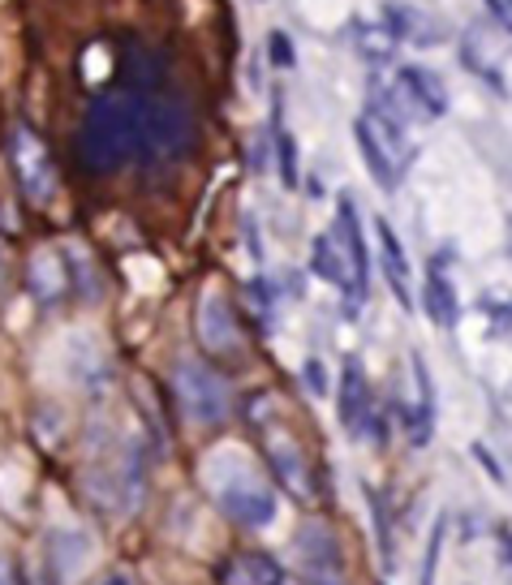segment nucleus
<instances>
[{
    "label": "nucleus",
    "instance_id": "nucleus-1",
    "mask_svg": "<svg viewBox=\"0 0 512 585\" xmlns=\"http://www.w3.org/2000/svg\"><path fill=\"white\" fill-rule=\"evenodd\" d=\"M203 478H207L216 504L228 512L237 525L263 529V525L276 521V509H281V504H276V491L250 469V461H246L241 452H233V447L212 452L207 465H203Z\"/></svg>",
    "mask_w": 512,
    "mask_h": 585
},
{
    "label": "nucleus",
    "instance_id": "nucleus-2",
    "mask_svg": "<svg viewBox=\"0 0 512 585\" xmlns=\"http://www.w3.org/2000/svg\"><path fill=\"white\" fill-rule=\"evenodd\" d=\"M143 146V104L130 99H104L95 104L86 130H82V155L95 172L117 168Z\"/></svg>",
    "mask_w": 512,
    "mask_h": 585
},
{
    "label": "nucleus",
    "instance_id": "nucleus-3",
    "mask_svg": "<svg viewBox=\"0 0 512 585\" xmlns=\"http://www.w3.org/2000/svg\"><path fill=\"white\" fill-rule=\"evenodd\" d=\"M177 401H181L186 418L199 422V427H219L228 418V409H233L228 379L219 374L216 366L199 362V358L177 362Z\"/></svg>",
    "mask_w": 512,
    "mask_h": 585
},
{
    "label": "nucleus",
    "instance_id": "nucleus-4",
    "mask_svg": "<svg viewBox=\"0 0 512 585\" xmlns=\"http://www.w3.org/2000/svg\"><path fill=\"white\" fill-rule=\"evenodd\" d=\"M297 560L310 585H349L345 577V551L328 521H301L297 525Z\"/></svg>",
    "mask_w": 512,
    "mask_h": 585
},
{
    "label": "nucleus",
    "instance_id": "nucleus-5",
    "mask_svg": "<svg viewBox=\"0 0 512 585\" xmlns=\"http://www.w3.org/2000/svg\"><path fill=\"white\" fill-rule=\"evenodd\" d=\"M358 146H362V159L374 177L379 190H392L401 181V168H405V139L396 126H388L379 112H366L358 121Z\"/></svg>",
    "mask_w": 512,
    "mask_h": 585
},
{
    "label": "nucleus",
    "instance_id": "nucleus-6",
    "mask_svg": "<svg viewBox=\"0 0 512 585\" xmlns=\"http://www.w3.org/2000/svg\"><path fill=\"white\" fill-rule=\"evenodd\" d=\"M9 159H13V177L22 186V194L31 203H48L57 190V168L48 146L39 143V134L31 126H13V143H9Z\"/></svg>",
    "mask_w": 512,
    "mask_h": 585
},
{
    "label": "nucleus",
    "instance_id": "nucleus-7",
    "mask_svg": "<svg viewBox=\"0 0 512 585\" xmlns=\"http://www.w3.org/2000/svg\"><path fill=\"white\" fill-rule=\"evenodd\" d=\"M199 341L212 358H237L241 354V327L233 314V301L224 289H207L199 301Z\"/></svg>",
    "mask_w": 512,
    "mask_h": 585
},
{
    "label": "nucleus",
    "instance_id": "nucleus-8",
    "mask_svg": "<svg viewBox=\"0 0 512 585\" xmlns=\"http://www.w3.org/2000/svg\"><path fill=\"white\" fill-rule=\"evenodd\" d=\"M263 456L272 461V469H276V478L289 487V496H297L301 504L314 500V474H310V461H306V452L297 447V439L263 422Z\"/></svg>",
    "mask_w": 512,
    "mask_h": 585
},
{
    "label": "nucleus",
    "instance_id": "nucleus-9",
    "mask_svg": "<svg viewBox=\"0 0 512 585\" xmlns=\"http://www.w3.org/2000/svg\"><path fill=\"white\" fill-rule=\"evenodd\" d=\"M190 134V117L177 99H151L143 104V146L159 151V155H172L186 146Z\"/></svg>",
    "mask_w": 512,
    "mask_h": 585
},
{
    "label": "nucleus",
    "instance_id": "nucleus-10",
    "mask_svg": "<svg viewBox=\"0 0 512 585\" xmlns=\"http://www.w3.org/2000/svg\"><path fill=\"white\" fill-rule=\"evenodd\" d=\"M341 422H345V431H366V422H370V392H366V379L358 362L345 366V379H341Z\"/></svg>",
    "mask_w": 512,
    "mask_h": 585
},
{
    "label": "nucleus",
    "instance_id": "nucleus-11",
    "mask_svg": "<svg viewBox=\"0 0 512 585\" xmlns=\"http://www.w3.org/2000/svg\"><path fill=\"white\" fill-rule=\"evenodd\" d=\"M427 314L436 319L439 327H456V314H461V301H456V289L448 280L443 259H436L427 267Z\"/></svg>",
    "mask_w": 512,
    "mask_h": 585
},
{
    "label": "nucleus",
    "instance_id": "nucleus-12",
    "mask_svg": "<svg viewBox=\"0 0 512 585\" xmlns=\"http://www.w3.org/2000/svg\"><path fill=\"white\" fill-rule=\"evenodd\" d=\"M379 250H383V276L392 292L401 297V306H409V263H405V250H401V237L392 232V224H379Z\"/></svg>",
    "mask_w": 512,
    "mask_h": 585
},
{
    "label": "nucleus",
    "instance_id": "nucleus-13",
    "mask_svg": "<svg viewBox=\"0 0 512 585\" xmlns=\"http://www.w3.org/2000/svg\"><path fill=\"white\" fill-rule=\"evenodd\" d=\"M401 86L409 91V99H414V104H418V108H422L427 117H439V112L448 108V91H443L439 73L409 65V70H401Z\"/></svg>",
    "mask_w": 512,
    "mask_h": 585
},
{
    "label": "nucleus",
    "instance_id": "nucleus-14",
    "mask_svg": "<svg viewBox=\"0 0 512 585\" xmlns=\"http://www.w3.org/2000/svg\"><path fill=\"white\" fill-rule=\"evenodd\" d=\"M31 285H35L39 301H57L66 292V267H61V259L48 254V250H39L35 263H31Z\"/></svg>",
    "mask_w": 512,
    "mask_h": 585
},
{
    "label": "nucleus",
    "instance_id": "nucleus-15",
    "mask_svg": "<svg viewBox=\"0 0 512 585\" xmlns=\"http://www.w3.org/2000/svg\"><path fill=\"white\" fill-rule=\"evenodd\" d=\"M241 569H246V585H285V573L272 556L254 551V556H241Z\"/></svg>",
    "mask_w": 512,
    "mask_h": 585
},
{
    "label": "nucleus",
    "instance_id": "nucleus-16",
    "mask_svg": "<svg viewBox=\"0 0 512 585\" xmlns=\"http://www.w3.org/2000/svg\"><path fill=\"white\" fill-rule=\"evenodd\" d=\"M439 551H443V521H439L436 534H431V547H427V560H422V582H418V585H436Z\"/></svg>",
    "mask_w": 512,
    "mask_h": 585
},
{
    "label": "nucleus",
    "instance_id": "nucleus-17",
    "mask_svg": "<svg viewBox=\"0 0 512 585\" xmlns=\"http://www.w3.org/2000/svg\"><path fill=\"white\" fill-rule=\"evenodd\" d=\"M0 585H22V577H17V564H13L9 556H0Z\"/></svg>",
    "mask_w": 512,
    "mask_h": 585
},
{
    "label": "nucleus",
    "instance_id": "nucleus-18",
    "mask_svg": "<svg viewBox=\"0 0 512 585\" xmlns=\"http://www.w3.org/2000/svg\"><path fill=\"white\" fill-rule=\"evenodd\" d=\"M9 285V250H4V241H0V292Z\"/></svg>",
    "mask_w": 512,
    "mask_h": 585
},
{
    "label": "nucleus",
    "instance_id": "nucleus-19",
    "mask_svg": "<svg viewBox=\"0 0 512 585\" xmlns=\"http://www.w3.org/2000/svg\"><path fill=\"white\" fill-rule=\"evenodd\" d=\"M500 551H504V564L512 569V529H504V534H500Z\"/></svg>",
    "mask_w": 512,
    "mask_h": 585
},
{
    "label": "nucleus",
    "instance_id": "nucleus-20",
    "mask_svg": "<svg viewBox=\"0 0 512 585\" xmlns=\"http://www.w3.org/2000/svg\"><path fill=\"white\" fill-rule=\"evenodd\" d=\"M276 57H281L285 65H289V61H293V48H285V39H281V35H276Z\"/></svg>",
    "mask_w": 512,
    "mask_h": 585
},
{
    "label": "nucleus",
    "instance_id": "nucleus-21",
    "mask_svg": "<svg viewBox=\"0 0 512 585\" xmlns=\"http://www.w3.org/2000/svg\"><path fill=\"white\" fill-rule=\"evenodd\" d=\"M99 585H130V577H126V573H108Z\"/></svg>",
    "mask_w": 512,
    "mask_h": 585
},
{
    "label": "nucleus",
    "instance_id": "nucleus-22",
    "mask_svg": "<svg viewBox=\"0 0 512 585\" xmlns=\"http://www.w3.org/2000/svg\"><path fill=\"white\" fill-rule=\"evenodd\" d=\"M509 409H512V387H509Z\"/></svg>",
    "mask_w": 512,
    "mask_h": 585
},
{
    "label": "nucleus",
    "instance_id": "nucleus-23",
    "mask_svg": "<svg viewBox=\"0 0 512 585\" xmlns=\"http://www.w3.org/2000/svg\"><path fill=\"white\" fill-rule=\"evenodd\" d=\"M289 585H306V582H289Z\"/></svg>",
    "mask_w": 512,
    "mask_h": 585
}]
</instances>
